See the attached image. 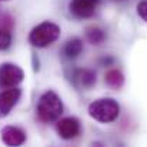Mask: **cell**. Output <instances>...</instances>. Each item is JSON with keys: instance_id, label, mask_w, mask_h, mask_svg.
<instances>
[{"instance_id": "cell-12", "label": "cell", "mask_w": 147, "mask_h": 147, "mask_svg": "<svg viewBox=\"0 0 147 147\" xmlns=\"http://www.w3.org/2000/svg\"><path fill=\"white\" fill-rule=\"evenodd\" d=\"M86 39L89 43L92 45H101L104 40H106V33L103 29H100L97 26H92L86 30Z\"/></svg>"}, {"instance_id": "cell-13", "label": "cell", "mask_w": 147, "mask_h": 147, "mask_svg": "<svg viewBox=\"0 0 147 147\" xmlns=\"http://www.w3.org/2000/svg\"><path fill=\"white\" fill-rule=\"evenodd\" d=\"M11 45V33L9 29L0 26V51L7 50Z\"/></svg>"}, {"instance_id": "cell-7", "label": "cell", "mask_w": 147, "mask_h": 147, "mask_svg": "<svg viewBox=\"0 0 147 147\" xmlns=\"http://www.w3.org/2000/svg\"><path fill=\"white\" fill-rule=\"evenodd\" d=\"M98 6V0H71L69 4L70 11L79 19L92 17Z\"/></svg>"}, {"instance_id": "cell-3", "label": "cell", "mask_w": 147, "mask_h": 147, "mask_svg": "<svg viewBox=\"0 0 147 147\" xmlns=\"http://www.w3.org/2000/svg\"><path fill=\"white\" fill-rule=\"evenodd\" d=\"M89 116L100 123H111L120 114V106L114 98H97L89 104Z\"/></svg>"}, {"instance_id": "cell-6", "label": "cell", "mask_w": 147, "mask_h": 147, "mask_svg": "<svg viewBox=\"0 0 147 147\" xmlns=\"http://www.w3.org/2000/svg\"><path fill=\"white\" fill-rule=\"evenodd\" d=\"M57 133L63 140H71L80 134V121L76 117H64L57 120Z\"/></svg>"}, {"instance_id": "cell-11", "label": "cell", "mask_w": 147, "mask_h": 147, "mask_svg": "<svg viewBox=\"0 0 147 147\" xmlns=\"http://www.w3.org/2000/svg\"><path fill=\"white\" fill-rule=\"evenodd\" d=\"M82 51H83V42L79 37H73L67 40V43L64 45V54L69 59H76Z\"/></svg>"}, {"instance_id": "cell-15", "label": "cell", "mask_w": 147, "mask_h": 147, "mask_svg": "<svg viewBox=\"0 0 147 147\" xmlns=\"http://www.w3.org/2000/svg\"><path fill=\"white\" fill-rule=\"evenodd\" d=\"M116 1H124V0H116Z\"/></svg>"}, {"instance_id": "cell-10", "label": "cell", "mask_w": 147, "mask_h": 147, "mask_svg": "<svg viewBox=\"0 0 147 147\" xmlns=\"http://www.w3.org/2000/svg\"><path fill=\"white\" fill-rule=\"evenodd\" d=\"M76 79L80 83V86L84 87V89H90L96 84V73L93 70H89V69L77 70L76 71Z\"/></svg>"}, {"instance_id": "cell-2", "label": "cell", "mask_w": 147, "mask_h": 147, "mask_svg": "<svg viewBox=\"0 0 147 147\" xmlns=\"http://www.w3.org/2000/svg\"><path fill=\"white\" fill-rule=\"evenodd\" d=\"M60 26H57L53 22H43L32 29L29 34V43L33 47L45 49L50 45H53L60 37Z\"/></svg>"}, {"instance_id": "cell-14", "label": "cell", "mask_w": 147, "mask_h": 147, "mask_svg": "<svg viewBox=\"0 0 147 147\" xmlns=\"http://www.w3.org/2000/svg\"><path fill=\"white\" fill-rule=\"evenodd\" d=\"M137 14L147 23V0H142L137 4Z\"/></svg>"}, {"instance_id": "cell-1", "label": "cell", "mask_w": 147, "mask_h": 147, "mask_svg": "<svg viewBox=\"0 0 147 147\" xmlns=\"http://www.w3.org/2000/svg\"><path fill=\"white\" fill-rule=\"evenodd\" d=\"M63 113V103L54 92L43 93L37 103V116L43 123H53L60 119Z\"/></svg>"}, {"instance_id": "cell-16", "label": "cell", "mask_w": 147, "mask_h": 147, "mask_svg": "<svg viewBox=\"0 0 147 147\" xmlns=\"http://www.w3.org/2000/svg\"><path fill=\"white\" fill-rule=\"evenodd\" d=\"M0 1H7V0H0Z\"/></svg>"}, {"instance_id": "cell-5", "label": "cell", "mask_w": 147, "mask_h": 147, "mask_svg": "<svg viewBox=\"0 0 147 147\" xmlns=\"http://www.w3.org/2000/svg\"><path fill=\"white\" fill-rule=\"evenodd\" d=\"M20 96H22V90L17 86L9 87L0 92V119L10 114L13 107L19 103Z\"/></svg>"}, {"instance_id": "cell-8", "label": "cell", "mask_w": 147, "mask_h": 147, "mask_svg": "<svg viewBox=\"0 0 147 147\" xmlns=\"http://www.w3.org/2000/svg\"><path fill=\"white\" fill-rule=\"evenodd\" d=\"M1 142L10 147L22 146L26 142V133L16 126H6L1 130Z\"/></svg>"}, {"instance_id": "cell-9", "label": "cell", "mask_w": 147, "mask_h": 147, "mask_svg": "<svg viewBox=\"0 0 147 147\" xmlns=\"http://www.w3.org/2000/svg\"><path fill=\"white\" fill-rule=\"evenodd\" d=\"M104 82H106L107 86H110L111 89H120V87L124 84V74H123L119 69H110V70L106 71Z\"/></svg>"}, {"instance_id": "cell-4", "label": "cell", "mask_w": 147, "mask_h": 147, "mask_svg": "<svg viewBox=\"0 0 147 147\" xmlns=\"http://www.w3.org/2000/svg\"><path fill=\"white\" fill-rule=\"evenodd\" d=\"M24 79V71L14 63L0 64V89L19 86Z\"/></svg>"}]
</instances>
